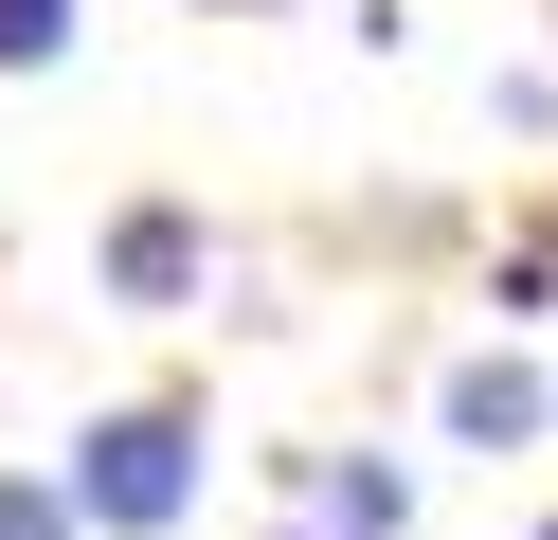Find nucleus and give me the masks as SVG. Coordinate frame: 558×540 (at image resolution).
Here are the masks:
<instances>
[{"mask_svg": "<svg viewBox=\"0 0 558 540\" xmlns=\"http://www.w3.org/2000/svg\"><path fill=\"white\" fill-rule=\"evenodd\" d=\"M73 504H90V540H181V504H198V396L90 415L73 432Z\"/></svg>", "mask_w": 558, "mask_h": 540, "instance_id": "nucleus-1", "label": "nucleus"}, {"mask_svg": "<svg viewBox=\"0 0 558 540\" xmlns=\"http://www.w3.org/2000/svg\"><path fill=\"white\" fill-rule=\"evenodd\" d=\"M90 271H109V307H198V288H217V235H198L181 199H126Z\"/></svg>", "mask_w": 558, "mask_h": 540, "instance_id": "nucleus-2", "label": "nucleus"}, {"mask_svg": "<svg viewBox=\"0 0 558 540\" xmlns=\"http://www.w3.org/2000/svg\"><path fill=\"white\" fill-rule=\"evenodd\" d=\"M433 415H450V451H541V415H558V396H541V360H522V343H486V360H450V396H433Z\"/></svg>", "mask_w": 558, "mask_h": 540, "instance_id": "nucleus-3", "label": "nucleus"}, {"mask_svg": "<svg viewBox=\"0 0 558 540\" xmlns=\"http://www.w3.org/2000/svg\"><path fill=\"white\" fill-rule=\"evenodd\" d=\"M306 504H325V540H397V523H414V468H397V451H325Z\"/></svg>", "mask_w": 558, "mask_h": 540, "instance_id": "nucleus-4", "label": "nucleus"}, {"mask_svg": "<svg viewBox=\"0 0 558 540\" xmlns=\"http://www.w3.org/2000/svg\"><path fill=\"white\" fill-rule=\"evenodd\" d=\"M0 540H90V504H73V468H0Z\"/></svg>", "mask_w": 558, "mask_h": 540, "instance_id": "nucleus-5", "label": "nucleus"}, {"mask_svg": "<svg viewBox=\"0 0 558 540\" xmlns=\"http://www.w3.org/2000/svg\"><path fill=\"white\" fill-rule=\"evenodd\" d=\"M73 55V0H0V72H54Z\"/></svg>", "mask_w": 558, "mask_h": 540, "instance_id": "nucleus-6", "label": "nucleus"}, {"mask_svg": "<svg viewBox=\"0 0 558 540\" xmlns=\"http://www.w3.org/2000/svg\"><path fill=\"white\" fill-rule=\"evenodd\" d=\"M306 540H325V523H306Z\"/></svg>", "mask_w": 558, "mask_h": 540, "instance_id": "nucleus-7", "label": "nucleus"}, {"mask_svg": "<svg viewBox=\"0 0 558 540\" xmlns=\"http://www.w3.org/2000/svg\"><path fill=\"white\" fill-rule=\"evenodd\" d=\"M541 540H558V523H541Z\"/></svg>", "mask_w": 558, "mask_h": 540, "instance_id": "nucleus-8", "label": "nucleus"}]
</instances>
